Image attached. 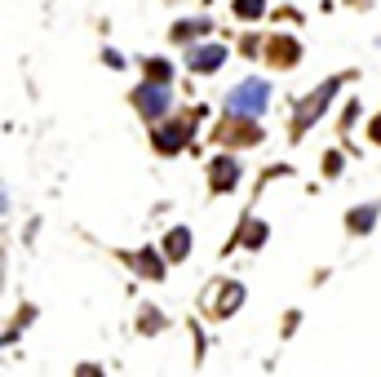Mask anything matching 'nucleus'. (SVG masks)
<instances>
[{
  "instance_id": "39448f33",
  "label": "nucleus",
  "mask_w": 381,
  "mask_h": 377,
  "mask_svg": "<svg viewBox=\"0 0 381 377\" xmlns=\"http://www.w3.org/2000/svg\"><path fill=\"white\" fill-rule=\"evenodd\" d=\"M240 9H244V13H257V9H262V0H240Z\"/></svg>"
},
{
  "instance_id": "f257e3e1",
  "label": "nucleus",
  "mask_w": 381,
  "mask_h": 377,
  "mask_svg": "<svg viewBox=\"0 0 381 377\" xmlns=\"http://www.w3.org/2000/svg\"><path fill=\"white\" fill-rule=\"evenodd\" d=\"M230 107H235V111H262V107H266V85H262V80L240 85L235 93H230Z\"/></svg>"
},
{
  "instance_id": "20e7f679",
  "label": "nucleus",
  "mask_w": 381,
  "mask_h": 377,
  "mask_svg": "<svg viewBox=\"0 0 381 377\" xmlns=\"http://www.w3.org/2000/svg\"><path fill=\"white\" fill-rule=\"evenodd\" d=\"M173 253H187V231H173V244H169Z\"/></svg>"
},
{
  "instance_id": "f03ea898",
  "label": "nucleus",
  "mask_w": 381,
  "mask_h": 377,
  "mask_svg": "<svg viewBox=\"0 0 381 377\" xmlns=\"http://www.w3.org/2000/svg\"><path fill=\"white\" fill-rule=\"evenodd\" d=\"M328 93H333V85H324L320 93H315V103H310V107H306V111H302V116H297V120H302V124H310V120H315V116H320V111H324V103H328Z\"/></svg>"
},
{
  "instance_id": "7ed1b4c3",
  "label": "nucleus",
  "mask_w": 381,
  "mask_h": 377,
  "mask_svg": "<svg viewBox=\"0 0 381 377\" xmlns=\"http://www.w3.org/2000/svg\"><path fill=\"white\" fill-rule=\"evenodd\" d=\"M218 62H222V49H204L200 54V71H213Z\"/></svg>"
}]
</instances>
